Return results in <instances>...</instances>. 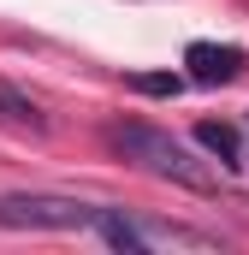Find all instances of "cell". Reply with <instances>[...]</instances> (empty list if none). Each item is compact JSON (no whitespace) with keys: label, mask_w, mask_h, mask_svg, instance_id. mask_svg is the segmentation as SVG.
Instances as JSON below:
<instances>
[{"label":"cell","mask_w":249,"mask_h":255,"mask_svg":"<svg viewBox=\"0 0 249 255\" xmlns=\"http://www.w3.org/2000/svg\"><path fill=\"white\" fill-rule=\"evenodd\" d=\"M107 142L119 148L130 166H142V172H154V178H166V184H178V190H220V178L208 172V160H196L178 136L142 125V119H130V125H107Z\"/></svg>","instance_id":"obj_1"},{"label":"cell","mask_w":249,"mask_h":255,"mask_svg":"<svg viewBox=\"0 0 249 255\" xmlns=\"http://www.w3.org/2000/svg\"><path fill=\"white\" fill-rule=\"evenodd\" d=\"M89 232H101L107 250H124V255H142V250H160V244H190V250H214L208 232H190V226H166V220H136L124 208H95Z\"/></svg>","instance_id":"obj_2"},{"label":"cell","mask_w":249,"mask_h":255,"mask_svg":"<svg viewBox=\"0 0 249 255\" xmlns=\"http://www.w3.org/2000/svg\"><path fill=\"white\" fill-rule=\"evenodd\" d=\"M89 220H95V202H77V196H42V190L0 196L6 232H83Z\"/></svg>","instance_id":"obj_3"},{"label":"cell","mask_w":249,"mask_h":255,"mask_svg":"<svg viewBox=\"0 0 249 255\" xmlns=\"http://www.w3.org/2000/svg\"><path fill=\"white\" fill-rule=\"evenodd\" d=\"M184 65H190V83H208V89H214V83H238L249 54L244 48H220V42H190Z\"/></svg>","instance_id":"obj_4"},{"label":"cell","mask_w":249,"mask_h":255,"mask_svg":"<svg viewBox=\"0 0 249 255\" xmlns=\"http://www.w3.org/2000/svg\"><path fill=\"white\" fill-rule=\"evenodd\" d=\"M196 142H202L220 166H244V142H238L232 125H214V119H208V125H196Z\"/></svg>","instance_id":"obj_5"},{"label":"cell","mask_w":249,"mask_h":255,"mask_svg":"<svg viewBox=\"0 0 249 255\" xmlns=\"http://www.w3.org/2000/svg\"><path fill=\"white\" fill-rule=\"evenodd\" d=\"M0 125H12V130H48V119L24 101V95H12V89H0Z\"/></svg>","instance_id":"obj_6"},{"label":"cell","mask_w":249,"mask_h":255,"mask_svg":"<svg viewBox=\"0 0 249 255\" xmlns=\"http://www.w3.org/2000/svg\"><path fill=\"white\" fill-rule=\"evenodd\" d=\"M130 89L160 101V95H178V89H184V77H178V71H130Z\"/></svg>","instance_id":"obj_7"}]
</instances>
